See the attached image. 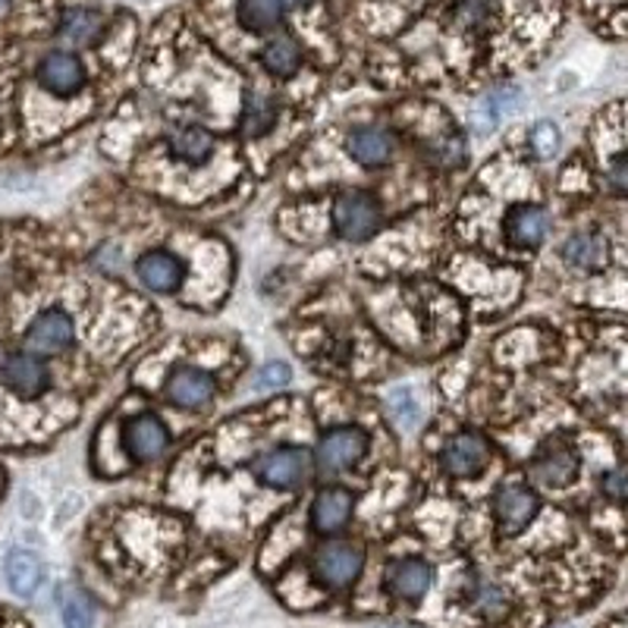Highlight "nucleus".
<instances>
[{
  "label": "nucleus",
  "mask_w": 628,
  "mask_h": 628,
  "mask_svg": "<svg viewBox=\"0 0 628 628\" xmlns=\"http://www.w3.org/2000/svg\"><path fill=\"white\" fill-rule=\"evenodd\" d=\"M333 220H337V230L340 236L352 239V242H362L377 233L381 227V205L374 201L368 192H343L337 198V208H333Z\"/></svg>",
  "instance_id": "nucleus-1"
},
{
  "label": "nucleus",
  "mask_w": 628,
  "mask_h": 628,
  "mask_svg": "<svg viewBox=\"0 0 628 628\" xmlns=\"http://www.w3.org/2000/svg\"><path fill=\"white\" fill-rule=\"evenodd\" d=\"M38 86L54 98H73L86 88V66L73 51H51L35 69Z\"/></svg>",
  "instance_id": "nucleus-2"
},
{
  "label": "nucleus",
  "mask_w": 628,
  "mask_h": 628,
  "mask_svg": "<svg viewBox=\"0 0 628 628\" xmlns=\"http://www.w3.org/2000/svg\"><path fill=\"white\" fill-rule=\"evenodd\" d=\"M362 565H365V557L359 547L352 543H327L315 553V563H311V572L321 585L333 587V591H343L349 587L359 575H362Z\"/></svg>",
  "instance_id": "nucleus-3"
},
{
  "label": "nucleus",
  "mask_w": 628,
  "mask_h": 628,
  "mask_svg": "<svg viewBox=\"0 0 628 628\" xmlns=\"http://www.w3.org/2000/svg\"><path fill=\"white\" fill-rule=\"evenodd\" d=\"M255 472L271 487L296 491L311 475V453L302 450V447H283V450L261 455L258 462H255Z\"/></svg>",
  "instance_id": "nucleus-4"
},
{
  "label": "nucleus",
  "mask_w": 628,
  "mask_h": 628,
  "mask_svg": "<svg viewBox=\"0 0 628 628\" xmlns=\"http://www.w3.org/2000/svg\"><path fill=\"white\" fill-rule=\"evenodd\" d=\"M0 384H7L22 399H38L51 384V374L44 368L42 359L13 352V355L0 359Z\"/></svg>",
  "instance_id": "nucleus-5"
},
{
  "label": "nucleus",
  "mask_w": 628,
  "mask_h": 628,
  "mask_svg": "<svg viewBox=\"0 0 628 628\" xmlns=\"http://www.w3.org/2000/svg\"><path fill=\"white\" fill-rule=\"evenodd\" d=\"M368 453V433L359 428H337L321 437L318 443V462L327 472H346L359 465Z\"/></svg>",
  "instance_id": "nucleus-6"
},
{
  "label": "nucleus",
  "mask_w": 628,
  "mask_h": 628,
  "mask_svg": "<svg viewBox=\"0 0 628 628\" xmlns=\"http://www.w3.org/2000/svg\"><path fill=\"white\" fill-rule=\"evenodd\" d=\"M69 343H73V318L60 308L42 311L25 330V346L32 355H60L69 349Z\"/></svg>",
  "instance_id": "nucleus-7"
},
{
  "label": "nucleus",
  "mask_w": 628,
  "mask_h": 628,
  "mask_svg": "<svg viewBox=\"0 0 628 628\" xmlns=\"http://www.w3.org/2000/svg\"><path fill=\"white\" fill-rule=\"evenodd\" d=\"M491 459V450H487V440L481 433H455L453 440L443 447L440 453V462L447 469V475L453 477H475Z\"/></svg>",
  "instance_id": "nucleus-8"
},
{
  "label": "nucleus",
  "mask_w": 628,
  "mask_h": 628,
  "mask_svg": "<svg viewBox=\"0 0 628 628\" xmlns=\"http://www.w3.org/2000/svg\"><path fill=\"white\" fill-rule=\"evenodd\" d=\"M494 509H497L499 531L503 535H519L538 516V497L525 484H506V487L497 491Z\"/></svg>",
  "instance_id": "nucleus-9"
},
{
  "label": "nucleus",
  "mask_w": 628,
  "mask_h": 628,
  "mask_svg": "<svg viewBox=\"0 0 628 628\" xmlns=\"http://www.w3.org/2000/svg\"><path fill=\"white\" fill-rule=\"evenodd\" d=\"M123 443H126V450H130L132 459L148 462V459H157V455L167 453V447H170V433H167V428H164L161 418H154V415H139V418H132L130 425H126Z\"/></svg>",
  "instance_id": "nucleus-10"
},
{
  "label": "nucleus",
  "mask_w": 628,
  "mask_h": 628,
  "mask_svg": "<svg viewBox=\"0 0 628 628\" xmlns=\"http://www.w3.org/2000/svg\"><path fill=\"white\" fill-rule=\"evenodd\" d=\"M433 582V569L418 557L396 560L387 569V591L399 601H421Z\"/></svg>",
  "instance_id": "nucleus-11"
},
{
  "label": "nucleus",
  "mask_w": 628,
  "mask_h": 628,
  "mask_svg": "<svg viewBox=\"0 0 628 628\" xmlns=\"http://www.w3.org/2000/svg\"><path fill=\"white\" fill-rule=\"evenodd\" d=\"M214 377L201 368H179L167 384V399L179 409H201L214 399Z\"/></svg>",
  "instance_id": "nucleus-12"
},
{
  "label": "nucleus",
  "mask_w": 628,
  "mask_h": 628,
  "mask_svg": "<svg viewBox=\"0 0 628 628\" xmlns=\"http://www.w3.org/2000/svg\"><path fill=\"white\" fill-rule=\"evenodd\" d=\"M579 475V455L572 447L565 443H553L547 447L535 462H531V477L538 484H547V487H565L572 484Z\"/></svg>",
  "instance_id": "nucleus-13"
},
{
  "label": "nucleus",
  "mask_w": 628,
  "mask_h": 628,
  "mask_svg": "<svg viewBox=\"0 0 628 628\" xmlns=\"http://www.w3.org/2000/svg\"><path fill=\"white\" fill-rule=\"evenodd\" d=\"M352 519V494L343 487H327L318 494L315 506H311V525L321 535H337L343 531Z\"/></svg>",
  "instance_id": "nucleus-14"
},
{
  "label": "nucleus",
  "mask_w": 628,
  "mask_h": 628,
  "mask_svg": "<svg viewBox=\"0 0 628 628\" xmlns=\"http://www.w3.org/2000/svg\"><path fill=\"white\" fill-rule=\"evenodd\" d=\"M57 32H60V42L69 47H88L104 35V16L91 7H66Z\"/></svg>",
  "instance_id": "nucleus-15"
},
{
  "label": "nucleus",
  "mask_w": 628,
  "mask_h": 628,
  "mask_svg": "<svg viewBox=\"0 0 628 628\" xmlns=\"http://www.w3.org/2000/svg\"><path fill=\"white\" fill-rule=\"evenodd\" d=\"M550 230V214L538 205H519L506 217V233L519 249H538Z\"/></svg>",
  "instance_id": "nucleus-16"
},
{
  "label": "nucleus",
  "mask_w": 628,
  "mask_h": 628,
  "mask_svg": "<svg viewBox=\"0 0 628 628\" xmlns=\"http://www.w3.org/2000/svg\"><path fill=\"white\" fill-rule=\"evenodd\" d=\"M135 274L154 293H174L176 286L183 283V277H186V267L170 252H148L145 258H139Z\"/></svg>",
  "instance_id": "nucleus-17"
},
{
  "label": "nucleus",
  "mask_w": 628,
  "mask_h": 628,
  "mask_svg": "<svg viewBox=\"0 0 628 628\" xmlns=\"http://www.w3.org/2000/svg\"><path fill=\"white\" fill-rule=\"evenodd\" d=\"M349 154L365 164V167H384L396 152V142L387 130H377V126H362V130L349 132L346 142Z\"/></svg>",
  "instance_id": "nucleus-18"
},
{
  "label": "nucleus",
  "mask_w": 628,
  "mask_h": 628,
  "mask_svg": "<svg viewBox=\"0 0 628 628\" xmlns=\"http://www.w3.org/2000/svg\"><path fill=\"white\" fill-rule=\"evenodd\" d=\"M3 572H7V582L13 587V594H20V597H32L42 585L44 575L42 560L29 550H10Z\"/></svg>",
  "instance_id": "nucleus-19"
},
{
  "label": "nucleus",
  "mask_w": 628,
  "mask_h": 628,
  "mask_svg": "<svg viewBox=\"0 0 628 628\" xmlns=\"http://www.w3.org/2000/svg\"><path fill=\"white\" fill-rule=\"evenodd\" d=\"M170 152L183 164H205L214 152V135L205 126H179L170 135Z\"/></svg>",
  "instance_id": "nucleus-20"
},
{
  "label": "nucleus",
  "mask_w": 628,
  "mask_h": 628,
  "mask_svg": "<svg viewBox=\"0 0 628 628\" xmlns=\"http://www.w3.org/2000/svg\"><path fill=\"white\" fill-rule=\"evenodd\" d=\"M563 258L572 267H582V271L601 267L604 258H607V242H604V236H597V233H575L572 239H565Z\"/></svg>",
  "instance_id": "nucleus-21"
},
{
  "label": "nucleus",
  "mask_w": 628,
  "mask_h": 628,
  "mask_svg": "<svg viewBox=\"0 0 628 628\" xmlns=\"http://www.w3.org/2000/svg\"><path fill=\"white\" fill-rule=\"evenodd\" d=\"M283 20V0H239V22L249 32H271Z\"/></svg>",
  "instance_id": "nucleus-22"
},
{
  "label": "nucleus",
  "mask_w": 628,
  "mask_h": 628,
  "mask_svg": "<svg viewBox=\"0 0 628 628\" xmlns=\"http://www.w3.org/2000/svg\"><path fill=\"white\" fill-rule=\"evenodd\" d=\"M261 60L267 66V73H274V76H293L299 69V64H302V51H299V44L293 42V38L280 35V38L267 42Z\"/></svg>",
  "instance_id": "nucleus-23"
},
{
  "label": "nucleus",
  "mask_w": 628,
  "mask_h": 628,
  "mask_svg": "<svg viewBox=\"0 0 628 628\" xmlns=\"http://www.w3.org/2000/svg\"><path fill=\"white\" fill-rule=\"evenodd\" d=\"M274 120H277V108H274V101H271V98H264V95H249V101H245V113H242L245 130L252 132V135H261V132H267L271 126H274Z\"/></svg>",
  "instance_id": "nucleus-24"
},
{
  "label": "nucleus",
  "mask_w": 628,
  "mask_h": 628,
  "mask_svg": "<svg viewBox=\"0 0 628 628\" xmlns=\"http://www.w3.org/2000/svg\"><path fill=\"white\" fill-rule=\"evenodd\" d=\"M472 601H475L477 613L487 616V619H503L509 613V594L499 585H491V582L477 585L472 591Z\"/></svg>",
  "instance_id": "nucleus-25"
},
{
  "label": "nucleus",
  "mask_w": 628,
  "mask_h": 628,
  "mask_svg": "<svg viewBox=\"0 0 628 628\" xmlns=\"http://www.w3.org/2000/svg\"><path fill=\"white\" fill-rule=\"evenodd\" d=\"M60 613H64L66 628H95V609L88 604L86 594H79V591H64Z\"/></svg>",
  "instance_id": "nucleus-26"
},
{
  "label": "nucleus",
  "mask_w": 628,
  "mask_h": 628,
  "mask_svg": "<svg viewBox=\"0 0 628 628\" xmlns=\"http://www.w3.org/2000/svg\"><path fill=\"white\" fill-rule=\"evenodd\" d=\"M455 22L465 25V29L487 25L491 22V0H462L455 7Z\"/></svg>",
  "instance_id": "nucleus-27"
},
{
  "label": "nucleus",
  "mask_w": 628,
  "mask_h": 628,
  "mask_svg": "<svg viewBox=\"0 0 628 628\" xmlns=\"http://www.w3.org/2000/svg\"><path fill=\"white\" fill-rule=\"evenodd\" d=\"M531 148H535V154L538 157H553V154L560 152V130L550 123V120H543V123H538L535 126V132H531Z\"/></svg>",
  "instance_id": "nucleus-28"
},
{
  "label": "nucleus",
  "mask_w": 628,
  "mask_h": 628,
  "mask_svg": "<svg viewBox=\"0 0 628 628\" xmlns=\"http://www.w3.org/2000/svg\"><path fill=\"white\" fill-rule=\"evenodd\" d=\"M607 183L613 192L628 196V154H619L607 167Z\"/></svg>",
  "instance_id": "nucleus-29"
},
{
  "label": "nucleus",
  "mask_w": 628,
  "mask_h": 628,
  "mask_svg": "<svg viewBox=\"0 0 628 628\" xmlns=\"http://www.w3.org/2000/svg\"><path fill=\"white\" fill-rule=\"evenodd\" d=\"M289 377H293V371L286 368L283 362H271L267 368L258 371L255 384L258 387H283V384H289Z\"/></svg>",
  "instance_id": "nucleus-30"
},
{
  "label": "nucleus",
  "mask_w": 628,
  "mask_h": 628,
  "mask_svg": "<svg viewBox=\"0 0 628 628\" xmlns=\"http://www.w3.org/2000/svg\"><path fill=\"white\" fill-rule=\"evenodd\" d=\"M604 491L613 499H628V469H616L604 477Z\"/></svg>",
  "instance_id": "nucleus-31"
},
{
  "label": "nucleus",
  "mask_w": 628,
  "mask_h": 628,
  "mask_svg": "<svg viewBox=\"0 0 628 628\" xmlns=\"http://www.w3.org/2000/svg\"><path fill=\"white\" fill-rule=\"evenodd\" d=\"M305 3H311V0H283V7H305Z\"/></svg>",
  "instance_id": "nucleus-32"
},
{
  "label": "nucleus",
  "mask_w": 628,
  "mask_h": 628,
  "mask_svg": "<svg viewBox=\"0 0 628 628\" xmlns=\"http://www.w3.org/2000/svg\"><path fill=\"white\" fill-rule=\"evenodd\" d=\"M374 628H409V626H399V623H384V626H374Z\"/></svg>",
  "instance_id": "nucleus-33"
}]
</instances>
